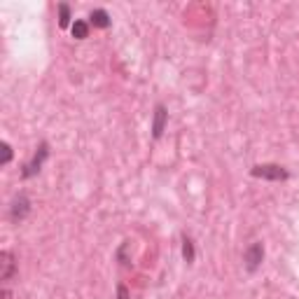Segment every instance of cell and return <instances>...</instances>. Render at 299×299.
Returning a JSON list of instances; mask_svg holds the SVG:
<instances>
[{
	"instance_id": "6da1fadb",
	"label": "cell",
	"mask_w": 299,
	"mask_h": 299,
	"mask_svg": "<svg viewBox=\"0 0 299 299\" xmlns=\"http://www.w3.org/2000/svg\"><path fill=\"white\" fill-rule=\"evenodd\" d=\"M252 173L259 175V178H269V180H283V178H288V173H285L281 166H271V164H266V166H257Z\"/></svg>"
},
{
	"instance_id": "7a4b0ae2",
	"label": "cell",
	"mask_w": 299,
	"mask_h": 299,
	"mask_svg": "<svg viewBox=\"0 0 299 299\" xmlns=\"http://www.w3.org/2000/svg\"><path fill=\"white\" fill-rule=\"evenodd\" d=\"M262 257H264V250H262V246H259V243L250 246V248L246 250V264H248L250 271H252V269H257L259 262H262Z\"/></svg>"
},
{
	"instance_id": "3957f363",
	"label": "cell",
	"mask_w": 299,
	"mask_h": 299,
	"mask_svg": "<svg viewBox=\"0 0 299 299\" xmlns=\"http://www.w3.org/2000/svg\"><path fill=\"white\" fill-rule=\"evenodd\" d=\"M164 124H166V110H164V105H159L157 112H154V124H152V133H154V138L161 136Z\"/></svg>"
},
{
	"instance_id": "277c9868",
	"label": "cell",
	"mask_w": 299,
	"mask_h": 299,
	"mask_svg": "<svg viewBox=\"0 0 299 299\" xmlns=\"http://www.w3.org/2000/svg\"><path fill=\"white\" fill-rule=\"evenodd\" d=\"M14 274V259H12V252H2V281H9Z\"/></svg>"
},
{
	"instance_id": "5b68a950",
	"label": "cell",
	"mask_w": 299,
	"mask_h": 299,
	"mask_svg": "<svg viewBox=\"0 0 299 299\" xmlns=\"http://www.w3.org/2000/svg\"><path fill=\"white\" fill-rule=\"evenodd\" d=\"M92 24L99 26V28H105V26L110 24L108 12H105V9H94V12H92Z\"/></svg>"
},
{
	"instance_id": "8992f818",
	"label": "cell",
	"mask_w": 299,
	"mask_h": 299,
	"mask_svg": "<svg viewBox=\"0 0 299 299\" xmlns=\"http://www.w3.org/2000/svg\"><path fill=\"white\" fill-rule=\"evenodd\" d=\"M73 35L77 40H84L87 35H89V26L84 24V21H75L73 24Z\"/></svg>"
},
{
	"instance_id": "52a82bcc",
	"label": "cell",
	"mask_w": 299,
	"mask_h": 299,
	"mask_svg": "<svg viewBox=\"0 0 299 299\" xmlns=\"http://www.w3.org/2000/svg\"><path fill=\"white\" fill-rule=\"evenodd\" d=\"M26 213H28V201H26L24 197H21V199H19L17 203H14V208H12V215L21 220V217L26 215Z\"/></svg>"
},
{
	"instance_id": "ba28073f",
	"label": "cell",
	"mask_w": 299,
	"mask_h": 299,
	"mask_svg": "<svg viewBox=\"0 0 299 299\" xmlns=\"http://www.w3.org/2000/svg\"><path fill=\"white\" fill-rule=\"evenodd\" d=\"M58 14H61V26H68V19H70V14H68L66 5H61V7H58Z\"/></svg>"
},
{
	"instance_id": "9c48e42d",
	"label": "cell",
	"mask_w": 299,
	"mask_h": 299,
	"mask_svg": "<svg viewBox=\"0 0 299 299\" xmlns=\"http://www.w3.org/2000/svg\"><path fill=\"white\" fill-rule=\"evenodd\" d=\"M185 257L190 259H194V248H192V241H185Z\"/></svg>"
},
{
	"instance_id": "30bf717a",
	"label": "cell",
	"mask_w": 299,
	"mask_h": 299,
	"mask_svg": "<svg viewBox=\"0 0 299 299\" xmlns=\"http://www.w3.org/2000/svg\"><path fill=\"white\" fill-rule=\"evenodd\" d=\"M2 150H5V164H7L9 159H12V150H9V145H7V143L2 145Z\"/></svg>"
}]
</instances>
